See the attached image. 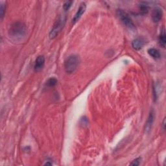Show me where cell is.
<instances>
[{
    "instance_id": "6da1fadb",
    "label": "cell",
    "mask_w": 166,
    "mask_h": 166,
    "mask_svg": "<svg viewBox=\"0 0 166 166\" xmlns=\"http://www.w3.org/2000/svg\"><path fill=\"white\" fill-rule=\"evenodd\" d=\"M27 32V27L24 23L16 22L12 24L8 30L9 36L15 40H20L24 37Z\"/></svg>"
},
{
    "instance_id": "7a4b0ae2",
    "label": "cell",
    "mask_w": 166,
    "mask_h": 166,
    "mask_svg": "<svg viewBox=\"0 0 166 166\" xmlns=\"http://www.w3.org/2000/svg\"><path fill=\"white\" fill-rule=\"evenodd\" d=\"M66 21V14H61V15L58 16L57 19L53 24V27L51 29V31L49 32V37L50 39H54L55 38L57 37V35L59 34L62 29L65 25Z\"/></svg>"
},
{
    "instance_id": "3957f363",
    "label": "cell",
    "mask_w": 166,
    "mask_h": 166,
    "mask_svg": "<svg viewBox=\"0 0 166 166\" xmlns=\"http://www.w3.org/2000/svg\"><path fill=\"white\" fill-rule=\"evenodd\" d=\"M80 64V58L76 55H72L64 61V70L68 74L73 73L77 69Z\"/></svg>"
},
{
    "instance_id": "277c9868",
    "label": "cell",
    "mask_w": 166,
    "mask_h": 166,
    "mask_svg": "<svg viewBox=\"0 0 166 166\" xmlns=\"http://www.w3.org/2000/svg\"><path fill=\"white\" fill-rule=\"evenodd\" d=\"M117 15L121 21V22H122L127 28L130 29V31H136V25L134 22H133L131 18L129 16L127 12L122 9H118L117 11Z\"/></svg>"
},
{
    "instance_id": "5b68a950",
    "label": "cell",
    "mask_w": 166,
    "mask_h": 166,
    "mask_svg": "<svg viewBox=\"0 0 166 166\" xmlns=\"http://www.w3.org/2000/svg\"><path fill=\"white\" fill-rule=\"evenodd\" d=\"M86 9H87V5H86L84 2H82L81 4H80L78 10L77 11L76 14H75V16H74L72 20V23L73 24H75L76 22H78L79 19L81 18V16H82V14L85 13Z\"/></svg>"
},
{
    "instance_id": "8992f818",
    "label": "cell",
    "mask_w": 166,
    "mask_h": 166,
    "mask_svg": "<svg viewBox=\"0 0 166 166\" xmlns=\"http://www.w3.org/2000/svg\"><path fill=\"white\" fill-rule=\"evenodd\" d=\"M45 62H46V59L43 55L38 56L37 58L36 59V61H35V64L34 66V69L35 72H39V71L42 70L44 65H45Z\"/></svg>"
},
{
    "instance_id": "52a82bcc",
    "label": "cell",
    "mask_w": 166,
    "mask_h": 166,
    "mask_svg": "<svg viewBox=\"0 0 166 166\" xmlns=\"http://www.w3.org/2000/svg\"><path fill=\"white\" fill-rule=\"evenodd\" d=\"M154 120H155V113H154L153 110H152L150 112L149 117H148L147 120L146 121V123H145V132L146 133H149L151 130L154 123Z\"/></svg>"
},
{
    "instance_id": "ba28073f",
    "label": "cell",
    "mask_w": 166,
    "mask_h": 166,
    "mask_svg": "<svg viewBox=\"0 0 166 166\" xmlns=\"http://www.w3.org/2000/svg\"><path fill=\"white\" fill-rule=\"evenodd\" d=\"M145 44V40L143 38L139 37L136 38L132 42V46L133 47V49L135 50H139L143 48V47Z\"/></svg>"
},
{
    "instance_id": "9c48e42d",
    "label": "cell",
    "mask_w": 166,
    "mask_h": 166,
    "mask_svg": "<svg viewBox=\"0 0 166 166\" xmlns=\"http://www.w3.org/2000/svg\"><path fill=\"white\" fill-rule=\"evenodd\" d=\"M163 17V11L160 8H156L152 13V20L155 23H158Z\"/></svg>"
},
{
    "instance_id": "30bf717a",
    "label": "cell",
    "mask_w": 166,
    "mask_h": 166,
    "mask_svg": "<svg viewBox=\"0 0 166 166\" xmlns=\"http://www.w3.org/2000/svg\"><path fill=\"white\" fill-rule=\"evenodd\" d=\"M147 52H148V54H149L151 57H152L153 58H155V59H158L161 57L160 53V51L157 49L150 48L148 49Z\"/></svg>"
},
{
    "instance_id": "8fae6325",
    "label": "cell",
    "mask_w": 166,
    "mask_h": 166,
    "mask_svg": "<svg viewBox=\"0 0 166 166\" xmlns=\"http://www.w3.org/2000/svg\"><path fill=\"white\" fill-rule=\"evenodd\" d=\"M158 41L160 45L164 48L166 44V34H165V29H163V31L161 32L158 38Z\"/></svg>"
},
{
    "instance_id": "7c38bea8",
    "label": "cell",
    "mask_w": 166,
    "mask_h": 166,
    "mask_svg": "<svg viewBox=\"0 0 166 166\" xmlns=\"http://www.w3.org/2000/svg\"><path fill=\"white\" fill-rule=\"evenodd\" d=\"M139 8H140V12L141 14L143 15H145L148 13L149 12V6L147 4L145 3H141L140 5V7H139Z\"/></svg>"
},
{
    "instance_id": "4fadbf2b",
    "label": "cell",
    "mask_w": 166,
    "mask_h": 166,
    "mask_svg": "<svg viewBox=\"0 0 166 166\" xmlns=\"http://www.w3.org/2000/svg\"><path fill=\"white\" fill-rule=\"evenodd\" d=\"M57 82H58L57 79H56L55 77H51L47 81L46 86L48 87H50V88L54 87L57 84Z\"/></svg>"
},
{
    "instance_id": "5bb4252c",
    "label": "cell",
    "mask_w": 166,
    "mask_h": 166,
    "mask_svg": "<svg viewBox=\"0 0 166 166\" xmlns=\"http://www.w3.org/2000/svg\"><path fill=\"white\" fill-rule=\"evenodd\" d=\"M73 1H67L63 5V8L65 11H67L70 9V8L72 7V5L73 4Z\"/></svg>"
},
{
    "instance_id": "9a60e30c",
    "label": "cell",
    "mask_w": 166,
    "mask_h": 166,
    "mask_svg": "<svg viewBox=\"0 0 166 166\" xmlns=\"http://www.w3.org/2000/svg\"><path fill=\"white\" fill-rule=\"evenodd\" d=\"M141 157H139V158H137L134 160L130 163V165L132 166H138L141 164Z\"/></svg>"
},
{
    "instance_id": "2e32d148",
    "label": "cell",
    "mask_w": 166,
    "mask_h": 166,
    "mask_svg": "<svg viewBox=\"0 0 166 166\" xmlns=\"http://www.w3.org/2000/svg\"><path fill=\"white\" fill-rule=\"evenodd\" d=\"M5 11V7L4 4H1V8H0V15H1V19L2 20L4 16Z\"/></svg>"
},
{
    "instance_id": "e0dca14e",
    "label": "cell",
    "mask_w": 166,
    "mask_h": 166,
    "mask_svg": "<svg viewBox=\"0 0 166 166\" xmlns=\"http://www.w3.org/2000/svg\"><path fill=\"white\" fill-rule=\"evenodd\" d=\"M82 124H88V120L86 117H83V120H81Z\"/></svg>"
},
{
    "instance_id": "ac0fdd59",
    "label": "cell",
    "mask_w": 166,
    "mask_h": 166,
    "mask_svg": "<svg viewBox=\"0 0 166 166\" xmlns=\"http://www.w3.org/2000/svg\"><path fill=\"white\" fill-rule=\"evenodd\" d=\"M163 129L165 130V118L164 120V121H163Z\"/></svg>"
},
{
    "instance_id": "d6986e66",
    "label": "cell",
    "mask_w": 166,
    "mask_h": 166,
    "mask_svg": "<svg viewBox=\"0 0 166 166\" xmlns=\"http://www.w3.org/2000/svg\"><path fill=\"white\" fill-rule=\"evenodd\" d=\"M45 165H52V164H51V163H49V162H47L46 163Z\"/></svg>"
}]
</instances>
